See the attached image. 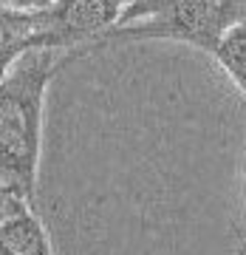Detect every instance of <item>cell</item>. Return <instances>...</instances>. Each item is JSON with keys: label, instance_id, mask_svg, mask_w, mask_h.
Masks as SVG:
<instances>
[{"label": "cell", "instance_id": "cell-1", "mask_svg": "<svg viewBox=\"0 0 246 255\" xmlns=\"http://www.w3.org/2000/svg\"><path fill=\"white\" fill-rule=\"evenodd\" d=\"M51 48L28 51L0 80V184L17 190L34 207L46 88L60 65Z\"/></svg>", "mask_w": 246, "mask_h": 255}, {"label": "cell", "instance_id": "cell-2", "mask_svg": "<svg viewBox=\"0 0 246 255\" xmlns=\"http://www.w3.org/2000/svg\"><path fill=\"white\" fill-rule=\"evenodd\" d=\"M246 17V0H130L116 28L99 40L133 43V40H175L212 54L221 37Z\"/></svg>", "mask_w": 246, "mask_h": 255}, {"label": "cell", "instance_id": "cell-3", "mask_svg": "<svg viewBox=\"0 0 246 255\" xmlns=\"http://www.w3.org/2000/svg\"><path fill=\"white\" fill-rule=\"evenodd\" d=\"M130 0H51L43 9L51 51H71L80 43H99L116 28Z\"/></svg>", "mask_w": 246, "mask_h": 255}, {"label": "cell", "instance_id": "cell-4", "mask_svg": "<svg viewBox=\"0 0 246 255\" xmlns=\"http://www.w3.org/2000/svg\"><path fill=\"white\" fill-rule=\"evenodd\" d=\"M37 48H48L43 9L23 11L0 6V80L11 71L20 57Z\"/></svg>", "mask_w": 246, "mask_h": 255}, {"label": "cell", "instance_id": "cell-5", "mask_svg": "<svg viewBox=\"0 0 246 255\" xmlns=\"http://www.w3.org/2000/svg\"><path fill=\"white\" fill-rule=\"evenodd\" d=\"M0 255H54L34 210H23L0 224Z\"/></svg>", "mask_w": 246, "mask_h": 255}, {"label": "cell", "instance_id": "cell-6", "mask_svg": "<svg viewBox=\"0 0 246 255\" xmlns=\"http://www.w3.org/2000/svg\"><path fill=\"white\" fill-rule=\"evenodd\" d=\"M215 63L227 71V77L238 85V91L246 97V17L229 28L221 37V43L212 51Z\"/></svg>", "mask_w": 246, "mask_h": 255}, {"label": "cell", "instance_id": "cell-7", "mask_svg": "<svg viewBox=\"0 0 246 255\" xmlns=\"http://www.w3.org/2000/svg\"><path fill=\"white\" fill-rule=\"evenodd\" d=\"M23 210H34V207H31L17 190L0 184V224H3L6 219H11V216H17V213H23Z\"/></svg>", "mask_w": 246, "mask_h": 255}, {"label": "cell", "instance_id": "cell-8", "mask_svg": "<svg viewBox=\"0 0 246 255\" xmlns=\"http://www.w3.org/2000/svg\"><path fill=\"white\" fill-rule=\"evenodd\" d=\"M51 0H0V6H11V9H23V11H37L46 9Z\"/></svg>", "mask_w": 246, "mask_h": 255}, {"label": "cell", "instance_id": "cell-9", "mask_svg": "<svg viewBox=\"0 0 246 255\" xmlns=\"http://www.w3.org/2000/svg\"><path fill=\"white\" fill-rule=\"evenodd\" d=\"M238 255H246V230H244V241H241V247H238Z\"/></svg>", "mask_w": 246, "mask_h": 255}]
</instances>
